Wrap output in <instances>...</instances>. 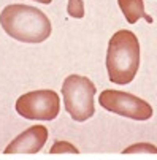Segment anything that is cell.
Segmentation results:
<instances>
[{
  "mask_svg": "<svg viewBox=\"0 0 157 160\" xmlns=\"http://www.w3.org/2000/svg\"><path fill=\"white\" fill-rule=\"evenodd\" d=\"M0 26L14 40L22 43H41L51 35V21L41 10L13 3L0 13Z\"/></svg>",
  "mask_w": 157,
  "mask_h": 160,
  "instance_id": "cell-1",
  "label": "cell"
},
{
  "mask_svg": "<svg viewBox=\"0 0 157 160\" xmlns=\"http://www.w3.org/2000/svg\"><path fill=\"white\" fill-rule=\"evenodd\" d=\"M140 67V43L130 30H118L109 38L106 70L113 84H130Z\"/></svg>",
  "mask_w": 157,
  "mask_h": 160,
  "instance_id": "cell-2",
  "label": "cell"
},
{
  "mask_svg": "<svg viewBox=\"0 0 157 160\" xmlns=\"http://www.w3.org/2000/svg\"><path fill=\"white\" fill-rule=\"evenodd\" d=\"M62 97L65 109L73 121L84 122L94 116L95 86L89 78L79 75L67 76L62 84Z\"/></svg>",
  "mask_w": 157,
  "mask_h": 160,
  "instance_id": "cell-3",
  "label": "cell"
},
{
  "mask_svg": "<svg viewBox=\"0 0 157 160\" xmlns=\"http://www.w3.org/2000/svg\"><path fill=\"white\" fill-rule=\"evenodd\" d=\"M60 109L59 94L51 89L33 90L21 95L16 102V111L19 116L29 121H53Z\"/></svg>",
  "mask_w": 157,
  "mask_h": 160,
  "instance_id": "cell-4",
  "label": "cell"
},
{
  "mask_svg": "<svg viewBox=\"0 0 157 160\" xmlns=\"http://www.w3.org/2000/svg\"><path fill=\"white\" fill-rule=\"evenodd\" d=\"M99 103L106 111L133 121H148L152 116V106L148 102L122 90H103L99 97Z\"/></svg>",
  "mask_w": 157,
  "mask_h": 160,
  "instance_id": "cell-5",
  "label": "cell"
},
{
  "mask_svg": "<svg viewBox=\"0 0 157 160\" xmlns=\"http://www.w3.org/2000/svg\"><path fill=\"white\" fill-rule=\"evenodd\" d=\"M48 141V128L44 125H33L24 130L21 135L5 148V154H37Z\"/></svg>",
  "mask_w": 157,
  "mask_h": 160,
  "instance_id": "cell-6",
  "label": "cell"
},
{
  "mask_svg": "<svg viewBox=\"0 0 157 160\" xmlns=\"http://www.w3.org/2000/svg\"><path fill=\"white\" fill-rule=\"evenodd\" d=\"M119 8L125 18L127 22L135 24L140 18H144L148 22H152V18L149 14H146L144 11V3L143 0H118Z\"/></svg>",
  "mask_w": 157,
  "mask_h": 160,
  "instance_id": "cell-7",
  "label": "cell"
},
{
  "mask_svg": "<svg viewBox=\"0 0 157 160\" xmlns=\"http://www.w3.org/2000/svg\"><path fill=\"white\" fill-rule=\"evenodd\" d=\"M124 154H157V148L151 143H137L124 149Z\"/></svg>",
  "mask_w": 157,
  "mask_h": 160,
  "instance_id": "cell-8",
  "label": "cell"
},
{
  "mask_svg": "<svg viewBox=\"0 0 157 160\" xmlns=\"http://www.w3.org/2000/svg\"><path fill=\"white\" fill-rule=\"evenodd\" d=\"M68 14L75 19L84 18V3L83 0H68V7H67Z\"/></svg>",
  "mask_w": 157,
  "mask_h": 160,
  "instance_id": "cell-9",
  "label": "cell"
},
{
  "mask_svg": "<svg viewBox=\"0 0 157 160\" xmlns=\"http://www.w3.org/2000/svg\"><path fill=\"white\" fill-rule=\"evenodd\" d=\"M49 152L51 154H60V152H73V154H78L79 151L72 144V143H68V141H56L54 144H53V148L49 149Z\"/></svg>",
  "mask_w": 157,
  "mask_h": 160,
  "instance_id": "cell-10",
  "label": "cell"
},
{
  "mask_svg": "<svg viewBox=\"0 0 157 160\" xmlns=\"http://www.w3.org/2000/svg\"><path fill=\"white\" fill-rule=\"evenodd\" d=\"M35 2H38V3H46V5H48V3L53 2V0H35Z\"/></svg>",
  "mask_w": 157,
  "mask_h": 160,
  "instance_id": "cell-11",
  "label": "cell"
}]
</instances>
